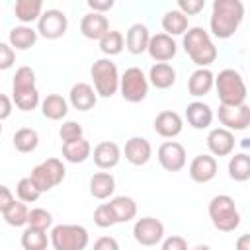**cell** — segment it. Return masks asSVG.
<instances>
[{
    "label": "cell",
    "instance_id": "cell-37",
    "mask_svg": "<svg viewBox=\"0 0 250 250\" xmlns=\"http://www.w3.org/2000/svg\"><path fill=\"white\" fill-rule=\"evenodd\" d=\"M27 213H29L27 205H25L23 201L16 199L2 215H4V221H6L10 227H23V225H27Z\"/></svg>",
    "mask_w": 250,
    "mask_h": 250
},
{
    "label": "cell",
    "instance_id": "cell-49",
    "mask_svg": "<svg viewBox=\"0 0 250 250\" xmlns=\"http://www.w3.org/2000/svg\"><path fill=\"white\" fill-rule=\"evenodd\" d=\"M234 250H250V234H240L234 242Z\"/></svg>",
    "mask_w": 250,
    "mask_h": 250
},
{
    "label": "cell",
    "instance_id": "cell-1",
    "mask_svg": "<svg viewBox=\"0 0 250 250\" xmlns=\"http://www.w3.org/2000/svg\"><path fill=\"white\" fill-rule=\"evenodd\" d=\"M244 18V4L240 0H215L209 18V35L229 39L236 33Z\"/></svg>",
    "mask_w": 250,
    "mask_h": 250
},
{
    "label": "cell",
    "instance_id": "cell-44",
    "mask_svg": "<svg viewBox=\"0 0 250 250\" xmlns=\"http://www.w3.org/2000/svg\"><path fill=\"white\" fill-rule=\"evenodd\" d=\"M160 250H188V240L184 236H178V234L166 236V238H162Z\"/></svg>",
    "mask_w": 250,
    "mask_h": 250
},
{
    "label": "cell",
    "instance_id": "cell-30",
    "mask_svg": "<svg viewBox=\"0 0 250 250\" xmlns=\"http://www.w3.org/2000/svg\"><path fill=\"white\" fill-rule=\"evenodd\" d=\"M115 191V178L109 172H96L90 178V193L96 199H107Z\"/></svg>",
    "mask_w": 250,
    "mask_h": 250
},
{
    "label": "cell",
    "instance_id": "cell-11",
    "mask_svg": "<svg viewBox=\"0 0 250 250\" xmlns=\"http://www.w3.org/2000/svg\"><path fill=\"white\" fill-rule=\"evenodd\" d=\"M133 238L141 246H156L164 238V225L156 217H141L133 225Z\"/></svg>",
    "mask_w": 250,
    "mask_h": 250
},
{
    "label": "cell",
    "instance_id": "cell-16",
    "mask_svg": "<svg viewBox=\"0 0 250 250\" xmlns=\"http://www.w3.org/2000/svg\"><path fill=\"white\" fill-rule=\"evenodd\" d=\"M234 133L223 129V127H215L209 131L207 135V148L211 156H229L234 150Z\"/></svg>",
    "mask_w": 250,
    "mask_h": 250
},
{
    "label": "cell",
    "instance_id": "cell-23",
    "mask_svg": "<svg viewBox=\"0 0 250 250\" xmlns=\"http://www.w3.org/2000/svg\"><path fill=\"white\" fill-rule=\"evenodd\" d=\"M125 49L131 53V55H141L146 51L148 47V39H150V31L145 23L137 21L133 25H129L127 33H125Z\"/></svg>",
    "mask_w": 250,
    "mask_h": 250
},
{
    "label": "cell",
    "instance_id": "cell-12",
    "mask_svg": "<svg viewBox=\"0 0 250 250\" xmlns=\"http://www.w3.org/2000/svg\"><path fill=\"white\" fill-rule=\"evenodd\" d=\"M217 117L219 123L223 125V129L227 131H244L250 125V105L242 104V105H219L217 109Z\"/></svg>",
    "mask_w": 250,
    "mask_h": 250
},
{
    "label": "cell",
    "instance_id": "cell-20",
    "mask_svg": "<svg viewBox=\"0 0 250 250\" xmlns=\"http://www.w3.org/2000/svg\"><path fill=\"white\" fill-rule=\"evenodd\" d=\"M213 117H215V115H213V109H211V105L205 104V102L195 100V102H189V104L186 105V121H188L189 127H193V129H197V131L209 129L211 123H213Z\"/></svg>",
    "mask_w": 250,
    "mask_h": 250
},
{
    "label": "cell",
    "instance_id": "cell-9",
    "mask_svg": "<svg viewBox=\"0 0 250 250\" xmlns=\"http://www.w3.org/2000/svg\"><path fill=\"white\" fill-rule=\"evenodd\" d=\"M148 80L146 74L139 66L125 68L123 74H119V94L129 104H139L148 94Z\"/></svg>",
    "mask_w": 250,
    "mask_h": 250
},
{
    "label": "cell",
    "instance_id": "cell-13",
    "mask_svg": "<svg viewBox=\"0 0 250 250\" xmlns=\"http://www.w3.org/2000/svg\"><path fill=\"white\" fill-rule=\"evenodd\" d=\"M156 158L166 172H180L188 162L186 148L178 141H164L156 150Z\"/></svg>",
    "mask_w": 250,
    "mask_h": 250
},
{
    "label": "cell",
    "instance_id": "cell-2",
    "mask_svg": "<svg viewBox=\"0 0 250 250\" xmlns=\"http://www.w3.org/2000/svg\"><path fill=\"white\" fill-rule=\"evenodd\" d=\"M184 51L188 53V57L197 64V68H207L209 64H213L217 61V47L209 35L207 29L193 25L188 27V31L184 33Z\"/></svg>",
    "mask_w": 250,
    "mask_h": 250
},
{
    "label": "cell",
    "instance_id": "cell-6",
    "mask_svg": "<svg viewBox=\"0 0 250 250\" xmlns=\"http://www.w3.org/2000/svg\"><path fill=\"white\" fill-rule=\"evenodd\" d=\"M90 76L94 82L92 88L100 98H111L119 92V70L111 59L104 57L94 61L90 66Z\"/></svg>",
    "mask_w": 250,
    "mask_h": 250
},
{
    "label": "cell",
    "instance_id": "cell-47",
    "mask_svg": "<svg viewBox=\"0 0 250 250\" xmlns=\"http://www.w3.org/2000/svg\"><path fill=\"white\" fill-rule=\"evenodd\" d=\"M88 8L96 14H105L113 8V0H88Z\"/></svg>",
    "mask_w": 250,
    "mask_h": 250
},
{
    "label": "cell",
    "instance_id": "cell-25",
    "mask_svg": "<svg viewBox=\"0 0 250 250\" xmlns=\"http://www.w3.org/2000/svg\"><path fill=\"white\" fill-rule=\"evenodd\" d=\"M37 29L31 25H14L8 33V45L14 51H27L37 43Z\"/></svg>",
    "mask_w": 250,
    "mask_h": 250
},
{
    "label": "cell",
    "instance_id": "cell-26",
    "mask_svg": "<svg viewBox=\"0 0 250 250\" xmlns=\"http://www.w3.org/2000/svg\"><path fill=\"white\" fill-rule=\"evenodd\" d=\"M148 84H152L158 90H166L176 84V70L170 62H154L146 76Z\"/></svg>",
    "mask_w": 250,
    "mask_h": 250
},
{
    "label": "cell",
    "instance_id": "cell-38",
    "mask_svg": "<svg viewBox=\"0 0 250 250\" xmlns=\"http://www.w3.org/2000/svg\"><path fill=\"white\" fill-rule=\"evenodd\" d=\"M27 227L47 230V229L53 227V215L43 207H33L27 213Z\"/></svg>",
    "mask_w": 250,
    "mask_h": 250
},
{
    "label": "cell",
    "instance_id": "cell-10",
    "mask_svg": "<svg viewBox=\"0 0 250 250\" xmlns=\"http://www.w3.org/2000/svg\"><path fill=\"white\" fill-rule=\"evenodd\" d=\"M68 29V18L62 10L47 8L37 20V35L45 39H59Z\"/></svg>",
    "mask_w": 250,
    "mask_h": 250
},
{
    "label": "cell",
    "instance_id": "cell-48",
    "mask_svg": "<svg viewBox=\"0 0 250 250\" xmlns=\"http://www.w3.org/2000/svg\"><path fill=\"white\" fill-rule=\"evenodd\" d=\"M12 107H14L12 98H8L6 94H0V123L12 115Z\"/></svg>",
    "mask_w": 250,
    "mask_h": 250
},
{
    "label": "cell",
    "instance_id": "cell-3",
    "mask_svg": "<svg viewBox=\"0 0 250 250\" xmlns=\"http://www.w3.org/2000/svg\"><path fill=\"white\" fill-rule=\"evenodd\" d=\"M12 102L21 111H33L41 100L35 86V70L31 66H20L12 78Z\"/></svg>",
    "mask_w": 250,
    "mask_h": 250
},
{
    "label": "cell",
    "instance_id": "cell-36",
    "mask_svg": "<svg viewBox=\"0 0 250 250\" xmlns=\"http://www.w3.org/2000/svg\"><path fill=\"white\" fill-rule=\"evenodd\" d=\"M125 47V39H123V33L117 31V29H109L102 39H100V51L109 59L113 55H119Z\"/></svg>",
    "mask_w": 250,
    "mask_h": 250
},
{
    "label": "cell",
    "instance_id": "cell-40",
    "mask_svg": "<svg viewBox=\"0 0 250 250\" xmlns=\"http://www.w3.org/2000/svg\"><path fill=\"white\" fill-rule=\"evenodd\" d=\"M94 225L100 227V229H107V227L117 225L115 217H113V211H111V207L107 203H100L94 209Z\"/></svg>",
    "mask_w": 250,
    "mask_h": 250
},
{
    "label": "cell",
    "instance_id": "cell-45",
    "mask_svg": "<svg viewBox=\"0 0 250 250\" xmlns=\"http://www.w3.org/2000/svg\"><path fill=\"white\" fill-rule=\"evenodd\" d=\"M14 201H16V197H14L12 189H10L8 186L0 184V213H4V211H6Z\"/></svg>",
    "mask_w": 250,
    "mask_h": 250
},
{
    "label": "cell",
    "instance_id": "cell-18",
    "mask_svg": "<svg viewBox=\"0 0 250 250\" xmlns=\"http://www.w3.org/2000/svg\"><path fill=\"white\" fill-rule=\"evenodd\" d=\"M125 160L133 166H145L152 156V146L145 137H131L125 141L123 148Z\"/></svg>",
    "mask_w": 250,
    "mask_h": 250
},
{
    "label": "cell",
    "instance_id": "cell-24",
    "mask_svg": "<svg viewBox=\"0 0 250 250\" xmlns=\"http://www.w3.org/2000/svg\"><path fill=\"white\" fill-rule=\"evenodd\" d=\"M215 74L209 68H195L188 78V92L193 98H203L213 90Z\"/></svg>",
    "mask_w": 250,
    "mask_h": 250
},
{
    "label": "cell",
    "instance_id": "cell-34",
    "mask_svg": "<svg viewBox=\"0 0 250 250\" xmlns=\"http://www.w3.org/2000/svg\"><path fill=\"white\" fill-rule=\"evenodd\" d=\"M229 178L234 182H246L250 180V156L246 152H236L229 160Z\"/></svg>",
    "mask_w": 250,
    "mask_h": 250
},
{
    "label": "cell",
    "instance_id": "cell-19",
    "mask_svg": "<svg viewBox=\"0 0 250 250\" xmlns=\"http://www.w3.org/2000/svg\"><path fill=\"white\" fill-rule=\"evenodd\" d=\"M92 158H94V164L102 170H111L119 164L121 160V148L117 143L113 141H102L94 146L92 150Z\"/></svg>",
    "mask_w": 250,
    "mask_h": 250
},
{
    "label": "cell",
    "instance_id": "cell-35",
    "mask_svg": "<svg viewBox=\"0 0 250 250\" xmlns=\"http://www.w3.org/2000/svg\"><path fill=\"white\" fill-rule=\"evenodd\" d=\"M47 244H49L47 230L25 227V230L21 232V248L23 250H47Z\"/></svg>",
    "mask_w": 250,
    "mask_h": 250
},
{
    "label": "cell",
    "instance_id": "cell-42",
    "mask_svg": "<svg viewBox=\"0 0 250 250\" xmlns=\"http://www.w3.org/2000/svg\"><path fill=\"white\" fill-rule=\"evenodd\" d=\"M205 8V0H178V8L184 16H195Z\"/></svg>",
    "mask_w": 250,
    "mask_h": 250
},
{
    "label": "cell",
    "instance_id": "cell-8",
    "mask_svg": "<svg viewBox=\"0 0 250 250\" xmlns=\"http://www.w3.org/2000/svg\"><path fill=\"white\" fill-rule=\"evenodd\" d=\"M66 176V168L62 164V160L59 158H47L43 160L41 164L33 166L31 168V174H29V180L35 184V188L45 193V191H51L55 186H59Z\"/></svg>",
    "mask_w": 250,
    "mask_h": 250
},
{
    "label": "cell",
    "instance_id": "cell-28",
    "mask_svg": "<svg viewBox=\"0 0 250 250\" xmlns=\"http://www.w3.org/2000/svg\"><path fill=\"white\" fill-rule=\"evenodd\" d=\"M92 156V145L80 137L76 141H68V143H62V158L70 164H80L84 160H88Z\"/></svg>",
    "mask_w": 250,
    "mask_h": 250
},
{
    "label": "cell",
    "instance_id": "cell-41",
    "mask_svg": "<svg viewBox=\"0 0 250 250\" xmlns=\"http://www.w3.org/2000/svg\"><path fill=\"white\" fill-rule=\"evenodd\" d=\"M59 137H61V141H62V143H68V141H76V139L84 137L82 125H80L78 121H72V119H68V121H62L61 129H59Z\"/></svg>",
    "mask_w": 250,
    "mask_h": 250
},
{
    "label": "cell",
    "instance_id": "cell-31",
    "mask_svg": "<svg viewBox=\"0 0 250 250\" xmlns=\"http://www.w3.org/2000/svg\"><path fill=\"white\" fill-rule=\"evenodd\" d=\"M43 14V2L41 0H18L14 4V16L21 21V25H27L31 21H37Z\"/></svg>",
    "mask_w": 250,
    "mask_h": 250
},
{
    "label": "cell",
    "instance_id": "cell-4",
    "mask_svg": "<svg viewBox=\"0 0 250 250\" xmlns=\"http://www.w3.org/2000/svg\"><path fill=\"white\" fill-rule=\"evenodd\" d=\"M213 86L217 88V96L221 105H242L246 104V84L238 70L234 68H223L217 76Z\"/></svg>",
    "mask_w": 250,
    "mask_h": 250
},
{
    "label": "cell",
    "instance_id": "cell-22",
    "mask_svg": "<svg viewBox=\"0 0 250 250\" xmlns=\"http://www.w3.org/2000/svg\"><path fill=\"white\" fill-rule=\"evenodd\" d=\"M109 31V21L104 14H96V12H88L82 20H80V33L86 39L92 41H100L105 33Z\"/></svg>",
    "mask_w": 250,
    "mask_h": 250
},
{
    "label": "cell",
    "instance_id": "cell-50",
    "mask_svg": "<svg viewBox=\"0 0 250 250\" xmlns=\"http://www.w3.org/2000/svg\"><path fill=\"white\" fill-rule=\"evenodd\" d=\"M191 250H211V246H209V244H197V246H193Z\"/></svg>",
    "mask_w": 250,
    "mask_h": 250
},
{
    "label": "cell",
    "instance_id": "cell-5",
    "mask_svg": "<svg viewBox=\"0 0 250 250\" xmlns=\"http://www.w3.org/2000/svg\"><path fill=\"white\" fill-rule=\"evenodd\" d=\"M209 219L213 223V227L221 232H232L238 229L240 225V213L238 207L234 203V199L227 193H219L209 201L207 207Z\"/></svg>",
    "mask_w": 250,
    "mask_h": 250
},
{
    "label": "cell",
    "instance_id": "cell-15",
    "mask_svg": "<svg viewBox=\"0 0 250 250\" xmlns=\"http://www.w3.org/2000/svg\"><path fill=\"white\" fill-rule=\"evenodd\" d=\"M217 158L207 154V152H201L197 156H193V160L189 162V178L195 182V184H207L211 182L215 176H217Z\"/></svg>",
    "mask_w": 250,
    "mask_h": 250
},
{
    "label": "cell",
    "instance_id": "cell-46",
    "mask_svg": "<svg viewBox=\"0 0 250 250\" xmlns=\"http://www.w3.org/2000/svg\"><path fill=\"white\" fill-rule=\"evenodd\" d=\"M92 250H119V244H117V240L113 236H100L94 242Z\"/></svg>",
    "mask_w": 250,
    "mask_h": 250
},
{
    "label": "cell",
    "instance_id": "cell-43",
    "mask_svg": "<svg viewBox=\"0 0 250 250\" xmlns=\"http://www.w3.org/2000/svg\"><path fill=\"white\" fill-rule=\"evenodd\" d=\"M14 62H16V51H14L8 43L0 41V70L12 68Z\"/></svg>",
    "mask_w": 250,
    "mask_h": 250
},
{
    "label": "cell",
    "instance_id": "cell-14",
    "mask_svg": "<svg viewBox=\"0 0 250 250\" xmlns=\"http://www.w3.org/2000/svg\"><path fill=\"white\" fill-rule=\"evenodd\" d=\"M146 53L150 55L152 61L156 62H168L176 57L178 53V45L174 41V37L166 35V33H154L150 35L148 39V47H146Z\"/></svg>",
    "mask_w": 250,
    "mask_h": 250
},
{
    "label": "cell",
    "instance_id": "cell-33",
    "mask_svg": "<svg viewBox=\"0 0 250 250\" xmlns=\"http://www.w3.org/2000/svg\"><path fill=\"white\" fill-rule=\"evenodd\" d=\"M12 145H14V148H16L18 152H21V154L33 152V150L37 148V145H39V133H37L35 129H31V127H21V129H18V131L14 133Z\"/></svg>",
    "mask_w": 250,
    "mask_h": 250
},
{
    "label": "cell",
    "instance_id": "cell-29",
    "mask_svg": "<svg viewBox=\"0 0 250 250\" xmlns=\"http://www.w3.org/2000/svg\"><path fill=\"white\" fill-rule=\"evenodd\" d=\"M107 205L113 211L115 223H129L137 217V203L129 195H115V197L109 199Z\"/></svg>",
    "mask_w": 250,
    "mask_h": 250
},
{
    "label": "cell",
    "instance_id": "cell-17",
    "mask_svg": "<svg viewBox=\"0 0 250 250\" xmlns=\"http://www.w3.org/2000/svg\"><path fill=\"white\" fill-rule=\"evenodd\" d=\"M156 135L164 137V139H174L182 133L184 129V119L180 113L172 111V109H164L160 111L156 117H154V123H152Z\"/></svg>",
    "mask_w": 250,
    "mask_h": 250
},
{
    "label": "cell",
    "instance_id": "cell-27",
    "mask_svg": "<svg viewBox=\"0 0 250 250\" xmlns=\"http://www.w3.org/2000/svg\"><path fill=\"white\" fill-rule=\"evenodd\" d=\"M41 113L51 121H61L68 113V102L61 94H47L41 100Z\"/></svg>",
    "mask_w": 250,
    "mask_h": 250
},
{
    "label": "cell",
    "instance_id": "cell-51",
    "mask_svg": "<svg viewBox=\"0 0 250 250\" xmlns=\"http://www.w3.org/2000/svg\"><path fill=\"white\" fill-rule=\"evenodd\" d=\"M0 135H2V123H0Z\"/></svg>",
    "mask_w": 250,
    "mask_h": 250
},
{
    "label": "cell",
    "instance_id": "cell-32",
    "mask_svg": "<svg viewBox=\"0 0 250 250\" xmlns=\"http://www.w3.org/2000/svg\"><path fill=\"white\" fill-rule=\"evenodd\" d=\"M189 27V20L188 16H184L180 10H168L164 16H162V33L170 35V37H176V35H184Z\"/></svg>",
    "mask_w": 250,
    "mask_h": 250
},
{
    "label": "cell",
    "instance_id": "cell-7",
    "mask_svg": "<svg viewBox=\"0 0 250 250\" xmlns=\"http://www.w3.org/2000/svg\"><path fill=\"white\" fill-rule=\"evenodd\" d=\"M49 242L55 250H86L90 234L82 225H55L51 227Z\"/></svg>",
    "mask_w": 250,
    "mask_h": 250
},
{
    "label": "cell",
    "instance_id": "cell-39",
    "mask_svg": "<svg viewBox=\"0 0 250 250\" xmlns=\"http://www.w3.org/2000/svg\"><path fill=\"white\" fill-rule=\"evenodd\" d=\"M16 195H18V199L23 201V203H33V201L39 199L41 191L35 188V184H33V182L29 180V176H27V178H21V180L18 182V186H16Z\"/></svg>",
    "mask_w": 250,
    "mask_h": 250
},
{
    "label": "cell",
    "instance_id": "cell-21",
    "mask_svg": "<svg viewBox=\"0 0 250 250\" xmlns=\"http://www.w3.org/2000/svg\"><path fill=\"white\" fill-rule=\"evenodd\" d=\"M68 102L78 111H90L98 104V94L88 82H76L68 92Z\"/></svg>",
    "mask_w": 250,
    "mask_h": 250
}]
</instances>
